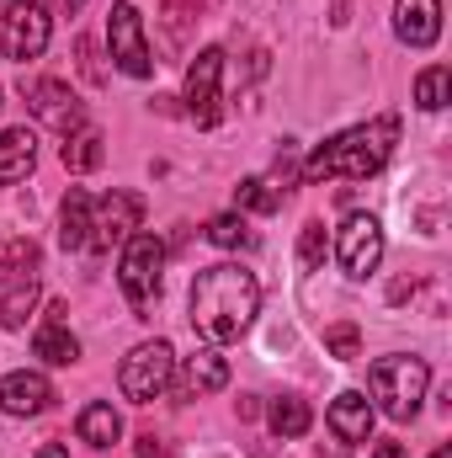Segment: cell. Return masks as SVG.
I'll list each match as a JSON object with an SVG mask.
<instances>
[{
    "instance_id": "10",
    "label": "cell",
    "mask_w": 452,
    "mask_h": 458,
    "mask_svg": "<svg viewBox=\"0 0 452 458\" xmlns=\"http://www.w3.org/2000/svg\"><path fill=\"white\" fill-rule=\"evenodd\" d=\"M336 256H340V267H346V277H356V283L372 277L378 261H383V225L372 214H351L336 229Z\"/></svg>"
},
{
    "instance_id": "21",
    "label": "cell",
    "mask_w": 452,
    "mask_h": 458,
    "mask_svg": "<svg viewBox=\"0 0 452 458\" xmlns=\"http://www.w3.org/2000/svg\"><path fill=\"white\" fill-rule=\"evenodd\" d=\"M75 432H80V443H91V448H113L117 437H122V416H117L107 400H91V405L80 411Z\"/></svg>"
},
{
    "instance_id": "11",
    "label": "cell",
    "mask_w": 452,
    "mask_h": 458,
    "mask_svg": "<svg viewBox=\"0 0 452 458\" xmlns=\"http://www.w3.org/2000/svg\"><path fill=\"white\" fill-rule=\"evenodd\" d=\"M144 219V198L133 192H107V198H91V250H113L122 245Z\"/></svg>"
},
{
    "instance_id": "32",
    "label": "cell",
    "mask_w": 452,
    "mask_h": 458,
    "mask_svg": "<svg viewBox=\"0 0 452 458\" xmlns=\"http://www.w3.org/2000/svg\"><path fill=\"white\" fill-rule=\"evenodd\" d=\"M431 458H452V448H437V454H431Z\"/></svg>"
},
{
    "instance_id": "15",
    "label": "cell",
    "mask_w": 452,
    "mask_h": 458,
    "mask_svg": "<svg viewBox=\"0 0 452 458\" xmlns=\"http://www.w3.org/2000/svg\"><path fill=\"white\" fill-rule=\"evenodd\" d=\"M331 432H336L340 443H367L372 437V400L367 394H356V389H346L331 400Z\"/></svg>"
},
{
    "instance_id": "14",
    "label": "cell",
    "mask_w": 452,
    "mask_h": 458,
    "mask_svg": "<svg viewBox=\"0 0 452 458\" xmlns=\"http://www.w3.org/2000/svg\"><path fill=\"white\" fill-rule=\"evenodd\" d=\"M394 32L410 48H431L442 38V0H394Z\"/></svg>"
},
{
    "instance_id": "20",
    "label": "cell",
    "mask_w": 452,
    "mask_h": 458,
    "mask_svg": "<svg viewBox=\"0 0 452 458\" xmlns=\"http://www.w3.org/2000/svg\"><path fill=\"white\" fill-rule=\"evenodd\" d=\"M59 240H64V250H91V192L70 187V198L59 208Z\"/></svg>"
},
{
    "instance_id": "22",
    "label": "cell",
    "mask_w": 452,
    "mask_h": 458,
    "mask_svg": "<svg viewBox=\"0 0 452 458\" xmlns=\"http://www.w3.org/2000/svg\"><path fill=\"white\" fill-rule=\"evenodd\" d=\"M266 421H272V432H277V437H304V432L314 427V416H309V405H304L298 394H282V400H272Z\"/></svg>"
},
{
    "instance_id": "13",
    "label": "cell",
    "mask_w": 452,
    "mask_h": 458,
    "mask_svg": "<svg viewBox=\"0 0 452 458\" xmlns=\"http://www.w3.org/2000/svg\"><path fill=\"white\" fill-rule=\"evenodd\" d=\"M48 405H54V384L43 373L21 368V373H5L0 378V411L5 416H43Z\"/></svg>"
},
{
    "instance_id": "28",
    "label": "cell",
    "mask_w": 452,
    "mask_h": 458,
    "mask_svg": "<svg viewBox=\"0 0 452 458\" xmlns=\"http://www.w3.org/2000/svg\"><path fill=\"white\" fill-rule=\"evenodd\" d=\"M372 458H410V454H405V443H378Z\"/></svg>"
},
{
    "instance_id": "8",
    "label": "cell",
    "mask_w": 452,
    "mask_h": 458,
    "mask_svg": "<svg viewBox=\"0 0 452 458\" xmlns=\"http://www.w3.org/2000/svg\"><path fill=\"white\" fill-rule=\"evenodd\" d=\"M48 38H54V16H48V5L43 0H11L5 5V16H0V43H5V54L11 59H38L43 48H48Z\"/></svg>"
},
{
    "instance_id": "17",
    "label": "cell",
    "mask_w": 452,
    "mask_h": 458,
    "mask_svg": "<svg viewBox=\"0 0 452 458\" xmlns=\"http://www.w3.org/2000/svg\"><path fill=\"white\" fill-rule=\"evenodd\" d=\"M224 384H229V362L213 346H197V352L187 357V368H181V389H187L192 400H203V394H219Z\"/></svg>"
},
{
    "instance_id": "3",
    "label": "cell",
    "mask_w": 452,
    "mask_h": 458,
    "mask_svg": "<svg viewBox=\"0 0 452 458\" xmlns=\"http://www.w3.org/2000/svg\"><path fill=\"white\" fill-rule=\"evenodd\" d=\"M38 288H43V250L32 240H5L0 245V326L5 331H21L32 304H38Z\"/></svg>"
},
{
    "instance_id": "12",
    "label": "cell",
    "mask_w": 452,
    "mask_h": 458,
    "mask_svg": "<svg viewBox=\"0 0 452 458\" xmlns=\"http://www.w3.org/2000/svg\"><path fill=\"white\" fill-rule=\"evenodd\" d=\"M21 91H27V107L38 113V123H48V128H59V133L86 128V107H80V97H75L64 81H32V86H21Z\"/></svg>"
},
{
    "instance_id": "30",
    "label": "cell",
    "mask_w": 452,
    "mask_h": 458,
    "mask_svg": "<svg viewBox=\"0 0 452 458\" xmlns=\"http://www.w3.org/2000/svg\"><path fill=\"white\" fill-rule=\"evenodd\" d=\"M38 458H70V454H64L59 443H43V448H38Z\"/></svg>"
},
{
    "instance_id": "4",
    "label": "cell",
    "mask_w": 452,
    "mask_h": 458,
    "mask_svg": "<svg viewBox=\"0 0 452 458\" xmlns=\"http://www.w3.org/2000/svg\"><path fill=\"white\" fill-rule=\"evenodd\" d=\"M367 389L389 421H410L431 389V368H426V357H378L367 368Z\"/></svg>"
},
{
    "instance_id": "29",
    "label": "cell",
    "mask_w": 452,
    "mask_h": 458,
    "mask_svg": "<svg viewBox=\"0 0 452 458\" xmlns=\"http://www.w3.org/2000/svg\"><path fill=\"white\" fill-rule=\"evenodd\" d=\"M138 458H160V443H155V437H144V443H138Z\"/></svg>"
},
{
    "instance_id": "9",
    "label": "cell",
    "mask_w": 452,
    "mask_h": 458,
    "mask_svg": "<svg viewBox=\"0 0 452 458\" xmlns=\"http://www.w3.org/2000/svg\"><path fill=\"white\" fill-rule=\"evenodd\" d=\"M219 81H224V48H203L192 64H187V91H181V102H187V117L197 123V128H213L224 107H219Z\"/></svg>"
},
{
    "instance_id": "19",
    "label": "cell",
    "mask_w": 452,
    "mask_h": 458,
    "mask_svg": "<svg viewBox=\"0 0 452 458\" xmlns=\"http://www.w3.org/2000/svg\"><path fill=\"white\" fill-rule=\"evenodd\" d=\"M107 139L86 123V128H75V133H64V144H59V160H64V171H75V176H86V171H96L102 160H107V149H102Z\"/></svg>"
},
{
    "instance_id": "31",
    "label": "cell",
    "mask_w": 452,
    "mask_h": 458,
    "mask_svg": "<svg viewBox=\"0 0 452 458\" xmlns=\"http://www.w3.org/2000/svg\"><path fill=\"white\" fill-rule=\"evenodd\" d=\"M54 5H59V11H64V16H75V11H80V5H86V0H54Z\"/></svg>"
},
{
    "instance_id": "5",
    "label": "cell",
    "mask_w": 452,
    "mask_h": 458,
    "mask_svg": "<svg viewBox=\"0 0 452 458\" xmlns=\"http://www.w3.org/2000/svg\"><path fill=\"white\" fill-rule=\"evenodd\" d=\"M160 272H165V245L155 234H128L122 256H117V288L128 299V310L144 320L160 299Z\"/></svg>"
},
{
    "instance_id": "27",
    "label": "cell",
    "mask_w": 452,
    "mask_h": 458,
    "mask_svg": "<svg viewBox=\"0 0 452 458\" xmlns=\"http://www.w3.org/2000/svg\"><path fill=\"white\" fill-rule=\"evenodd\" d=\"M325 346H331V357L351 362V357L362 352V331H356V326H331V331H325Z\"/></svg>"
},
{
    "instance_id": "6",
    "label": "cell",
    "mask_w": 452,
    "mask_h": 458,
    "mask_svg": "<svg viewBox=\"0 0 452 458\" xmlns=\"http://www.w3.org/2000/svg\"><path fill=\"white\" fill-rule=\"evenodd\" d=\"M117 384H122V394H128L133 405L160 400V394L176 384V352H171L165 342H138L128 357H122Z\"/></svg>"
},
{
    "instance_id": "25",
    "label": "cell",
    "mask_w": 452,
    "mask_h": 458,
    "mask_svg": "<svg viewBox=\"0 0 452 458\" xmlns=\"http://www.w3.org/2000/svg\"><path fill=\"white\" fill-rule=\"evenodd\" d=\"M208 240H213V245H224V250H245L255 234L245 229L239 214H219V219H208Z\"/></svg>"
},
{
    "instance_id": "23",
    "label": "cell",
    "mask_w": 452,
    "mask_h": 458,
    "mask_svg": "<svg viewBox=\"0 0 452 458\" xmlns=\"http://www.w3.org/2000/svg\"><path fill=\"white\" fill-rule=\"evenodd\" d=\"M448 91H452V70L448 64H431V70L415 75V102H421L426 113H442V107H448Z\"/></svg>"
},
{
    "instance_id": "1",
    "label": "cell",
    "mask_w": 452,
    "mask_h": 458,
    "mask_svg": "<svg viewBox=\"0 0 452 458\" xmlns=\"http://www.w3.org/2000/svg\"><path fill=\"white\" fill-rule=\"evenodd\" d=\"M255 315H261V283L245 267L219 261L192 277V326L213 346L239 342L255 326Z\"/></svg>"
},
{
    "instance_id": "7",
    "label": "cell",
    "mask_w": 452,
    "mask_h": 458,
    "mask_svg": "<svg viewBox=\"0 0 452 458\" xmlns=\"http://www.w3.org/2000/svg\"><path fill=\"white\" fill-rule=\"evenodd\" d=\"M107 48H113V64L133 81H149L155 75V59H149V43H144V16L133 0H117L107 11Z\"/></svg>"
},
{
    "instance_id": "18",
    "label": "cell",
    "mask_w": 452,
    "mask_h": 458,
    "mask_svg": "<svg viewBox=\"0 0 452 458\" xmlns=\"http://www.w3.org/2000/svg\"><path fill=\"white\" fill-rule=\"evenodd\" d=\"M32 165H38V139H32V128H5V133H0V187L21 182Z\"/></svg>"
},
{
    "instance_id": "16",
    "label": "cell",
    "mask_w": 452,
    "mask_h": 458,
    "mask_svg": "<svg viewBox=\"0 0 452 458\" xmlns=\"http://www.w3.org/2000/svg\"><path fill=\"white\" fill-rule=\"evenodd\" d=\"M32 352H38L43 362H54V368L80 362V342H75V336H70V326H64V304H54V310H48V320L32 331Z\"/></svg>"
},
{
    "instance_id": "26",
    "label": "cell",
    "mask_w": 452,
    "mask_h": 458,
    "mask_svg": "<svg viewBox=\"0 0 452 458\" xmlns=\"http://www.w3.org/2000/svg\"><path fill=\"white\" fill-rule=\"evenodd\" d=\"M325 256H331V234H325V225H320V219H309V225H304V234H298V261L314 272V267H325Z\"/></svg>"
},
{
    "instance_id": "24",
    "label": "cell",
    "mask_w": 452,
    "mask_h": 458,
    "mask_svg": "<svg viewBox=\"0 0 452 458\" xmlns=\"http://www.w3.org/2000/svg\"><path fill=\"white\" fill-rule=\"evenodd\" d=\"M234 203L250 208V214H277V208H282V187H272V182H261V176H245V182L234 187Z\"/></svg>"
},
{
    "instance_id": "2",
    "label": "cell",
    "mask_w": 452,
    "mask_h": 458,
    "mask_svg": "<svg viewBox=\"0 0 452 458\" xmlns=\"http://www.w3.org/2000/svg\"><path fill=\"white\" fill-rule=\"evenodd\" d=\"M394 144H399V117L356 123V128H346L336 139H325V144L304 160V182H336V176L367 182V176H378V171L389 165Z\"/></svg>"
}]
</instances>
